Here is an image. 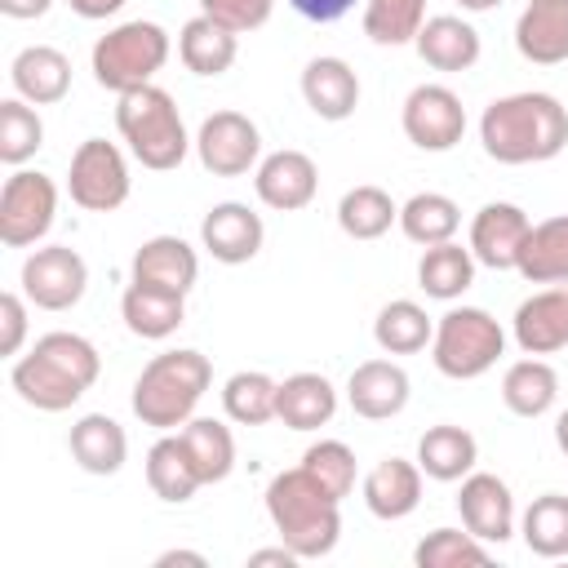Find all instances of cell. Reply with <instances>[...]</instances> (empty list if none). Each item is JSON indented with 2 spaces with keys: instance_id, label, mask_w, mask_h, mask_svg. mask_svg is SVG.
Here are the masks:
<instances>
[{
  "instance_id": "6",
  "label": "cell",
  "mask_w": 568,
  "mask_h": 568,
  "mask_svg": "<svg viewBox=\"0 0 568 568\" xmlns=\"http://www.w3.org/2000/svg\"><path fill=\"white\" fill-rule=\"evenodd\" d=\"M169 53H173L169 31L160 22L133 18V22H120L106 36H98V44L89 53V67H93V80L120 98L129 89L151 84L155 71L169 62Z\"/></svg>"
},
{
  "instance_id": "5",
  "label": "cell",
  "mask_w": 568,
  "mask_h": 568,
  "mask_svg": "<svg viewBox=\"0 0 568 568\" xmlns=\"http://www.w3.org/2000/svg\"><path fill=\"white\" fill-rule=\"evenodd\" d=\"M115 129H120L129 155L142 169H151V173L178 169L186 160V151H191L182 111H178L173 93L160 89V84H142V89L120 93V102H115Z\"/></svg>"
},
{
  "instance_id": "44",
  "label": "cell",
  "mask_w": 568,
  "mask_h": 568,
  "mask_svg": "<svg viewBox=\"0 0 568 568\" xmlns=\"http://www.w3.org/2000/svg\"><path fill=\"white\" fill-rule=\"evenodd\" d=\"M271 9H275V0H200V13H209L213 22H222L235 36L266 27Z\"/></svg>"
},
{
  "instance_id": "50",
  "label": "cell",
  "mask_w": 568,
  "mask_h": 568,
  "mask_svg": "<svg viewBox=\"0 0 568 568\" xmlns=\"http://www.w3.org/2000/svg\"><path fill=\"white\" fill-rule=\"evenodd\" d=\"M555 444H559V448L568 453V408H564V413L555 417Z\"/></svg>"
},
{
  "instance_id": "30",
  "label": "cell",
  "mask_w": 568,
  "mask_h": 568,
  "mask_svg": "<svg viewBox=\"0 0 568 568\" xmlns=\"http://www.w3.org/2000/svg\"><path fill=\"white\" fill-rule=\"evenodd\" d=\"M146 484H151V493H155L160 501H173V506L191 501V497L204 488V479H200V470H195V462H191L182 435H169V430H164V435L146 448Z\"/></svg>"
},
{
  "instance_id": "9",
  "label": "cell",
  "mask_w": 568,
  "mask_h": 568,
  "mask_svg": "<svg viewBox=\"0 0 568 568\" xmlns=\"http://www.w3.org/2000/svg\"><path fill=\"white\" fill-rule=\"evenodd\" d=\"M58 217V186L49 173L13 169L0 186V244L27 248L49 235Z\"/></svg>"
},
{
  "instance_id": "8",
  "label": "cell",
  "mask_w": 568,
  "mask_h": 568,
  "mask_svg": "<svg viewBox=\"0 0 568 568\" xmlns=\"http://www.w3.org/2000/svg\"><path fill=\"white\" fill-rule=\"evenodd\" d=\"M129 160L115 142L106 138H84L71 155L67 169V195L71 204H80L84 213H115L129 200Z\"/></svg>"
},
{
  "instance_id": "3",
  "label": "cell",
  "mask_w": 568,
  "mask_h": 568,
  "mask_svg": "<svg viewBox=\"0 0 568 568\" xmlns=\"http://www.w3.org/2000/svg\"><path fill=\"white\" fill-rule=\"evenodd\" d=\"M266 515L297 559H324L342 537V497H333L306 466L280 470L266 484Z\"/></svg>"
},
{
  "instance_id": "47",
  "label": "cell",
  "mask_w": 568,
  "mask_h": 568,
  "mask_svg": "<svg viewBox=\"0 0 568 568\" xmlns=\"http://www.w3.org/2000/svg\"><path fill=\"white\" fill-rule=\"evenodd\" d=\"M248 564H253V568H266V564L293 568V564H302V559H297V555H293V550L280 541V546H262V550H253V555H248Z\"/></svg>"
},
{
  "instance_id": "10",
  "label": "cell",
  "mask_w": 568,
  "mask_h": 568,
  "mask_svg": "<svg viewBox=\"0 0 568 568\" xmlns=\"http://www.w3.org/2000/svg\"><path fill=\"white\" fill-rule=\"evenodd\" d=\"M89 288V266L71 244H44L22 262V297L40 311H71Z\"/></svg>"
},
{
  "instance_id": "22",
  "label": "cell",
  "mask_w": 568,
  "mask_h": 568,
  "mask_svg": "<svg viewBox=\"0 0 568 568\" xmlns=\"http://www.w3.org/2000/svg\"><path fill=\"white\" fill-rule=\"evenodd\" d=\"M9 80H13L18 98H27L31 106H53L71 89V58L53 44H27L9 62Z\"/></svg>"
},
{
  "instance_id": "35",
  "label": "cell",
  "mask_w": 568,
  "mask_h": 568,
  "mask_svg": "<svg viewBox=\"0 0 568 568\" xmlns=\"http://www.w3.org/2000/svg\"><path fill=\"white\" fill-rule=\"evenodd\" d=\"M457 226H462V209H457V200H448L444 191H417L413 200L399 204V231H404L413 244H422V248L453 240Z\"/></svg>"
},
{
  "instance_id": "27",
  "label": "cell",
  "mask_w": 568,
  "mask_h": 568,
  "mask_svg": "<svg viewBox=\"0 0 568 568\" xmlns=\"http://www.w3.org/2000/svg\"><path fill=\"white\" fill-rule=\"evenodd\" d=\"M67 448H71V457H75L80 470H89V475H115L124 466V457H129V435H124V426L115 417L84 413L71 426Z\"/></svg>"
},
{
  "instance_id": "17",
  "label": "cell",
  "mask_w": 568,
  "mask_h": 568,
  "mask_svg": "<svg viewBox=\"0 0 568 568\" xmlns=\"http://www.w3.org/2000/svg\"><path fill=\"white\" fill-rule=\"evenodd\" d=\"M408 395H413V382L395 359H364V364H355V373L346 382V404L364 422L399 417Z\"/></svg>"
},
{
  "instance_id": "51",
  "label": "cell",
  "mask_w": 568,
  "mask_h": 568,
  "mask_svg": "<svg viewBox=\"0 0 568 568\" xmlns=\"http://www.w3.org/2000/svg\"><path fill=\"white\" fill-rule=\"evenodd\" d=\"M457 4H462L466 13H488V9H497L501 0H457Z\"/></svg>"
},
{
  "instance_id": "1",
  "label": "cell",
  "mask_w": 568,
  "mask_h": 568,
  "mask_svg": "<svg viewBox=\"0 0 568 568\" xmlns=\"http://www.w3.org/2000/svg\"><path fill=\"white\" fill-rule=\"evenodd\" d=\"M484 155L497 164H546L568 146V106L555 93H506L479 115Z\"/></svg>"
},
{
  "instance_id": "40",
  "label": "cell",
  "mask_w": 568,
  "mask_h": 568,
  "mask_svg": "<svg viewBox=\"0 0 568 568\" xmlns=\"http://www.w3.org/2000/svg\"><path fill=\"white\" fill-rule=\"evenodd\" d=\"M426 22V0H364V36L373 44H413Z\"/></svg>"
},
{
  "instance_id": "28",
  "label": "cell",
  "mask_w": 568,
  "mask_h": 568,
  "mask_svg": "<svg viewBox=\"0 0 568 568\" xmlns=\"http://www.w3.org/2000/svg\"><path fill=\"white\" fill-rule=\"evenodd\" d=\"M479 462V444L466 426H453V422H439L430 426L422 439H417V466L426 479H439V484H457L475 470Z\"/></svg>"
},
{
  "instance_id": "23",
  "label": "cell",
  "mask_w": 568,
  "mask_h": 568,
  "mask_svg": "<svg viewBox=\"0 0 568 568\" xmlns=\"http://www.w3.org/2000/svg\"><path fill=\"white\" fill-rule=\"evenodd\" d=\"M120 315H124V328H129L133 337L164 342V337H173V333L182 328V320H186V293L129 280V288H124V297H120Z\"/></svg>"
},
{
  "instance_id": "7",
  "label": "cell",
  "mask_w": 568,
  "mask_h": 568,
  "mask_svg": "<svg viewBox=\"0 0 568 568\" xmlns=\"http://www.w3.org/2000/svg\"><path fill=\"white\" fill-rule=\"evenodd\" d=\"M501 351H506V333L484 306H453L435 320L430 359L453 382L484 377L501 359Z\"/></svg>"
},
{
  "instance_id": "31",
  "label": "cell",
  "mask_w": 568,
  "mask_h": 568,
  "mask_svg": "<svg viewBox=\"0 0 568 568\" xmlns=\"http://www.w3.org/2000/svg\"><path fill=\"white\" fill-rule=\"evenodd\" d=\"M515 271L528 284H568V213L532 222Z\"/></svg>"
},
{
  "instance_id": "15",
  "label": "cell",
  "mask_w": 568,
  "mask_h": 568,
  "mask_svg": "<svg viewBox=\"0 0 568 568\" xmlns=\"http://www.w3.org/2000/svg\"><path fill=\"white\" fill-rule=\"evenodd\" d=\"M457 515H462V528L475 532L479 541H510L515 532V497L506 488V479L488 475V470H470L457 488Z\"/></svg>"
},
{
  "instance_id": "39",
  "label": "cell",
  "mask_w": 568,
  "mask_h": 568,
  "mask_svg": "<svg viewBox=\"0 0 568 568\" xmlns=\"http://www.w3.org/2000/svg\"><path fill=\"white\" fill-rule=\"evenodd\" d=\"M275 395H280V382L275 377H266L257 368H244V373H231L226 377L222 408L240 426H266V422H275Z\"/></svg>"
},
{
  "instance_id": "46",
  "label": "cell",
  "mask_w": 568,
  "mask_h": 568,
  "mask_svg": "<svg viewBox=\"0 0 568 568\" xmlns=\"http://www.w3.org/2000/svg\"><path fill=\"white\" fill-rule=\"evenodd\" d=\"M306 22H337L355 9V0H288Z\"/></svg>"
},
{
  "instance_id": "43",
  "label": "cell",
  "mask_w": 568,
  "mask_h": 568,
  "mask_svg": "<svg viewBox=\"0 0 568 568\" xmlns=\"http://www.w3.org/2000/svg\"><path fill=\"white\" fill-rule=\"evenodd\" d=\"M302 466H306L333 497H351V493H355L359 466H355V453H351L342 439H320V444H311V448L302 453Z\"/></svg>"
},
{
  "instance_id": "2",
  "label": "cell",
  "mask_w": 568,
  "mask_h": 568,
  "mask_svg": "<svg viewBox=\"0 0 568 568\" xmlns=\"http://www.w3.org/2000/svg\"><path fill=\"white\" fill-rule=\"evenodd\" d=\"M102 373V355L89 337L80 333H44L36 337V346L13 359L9 368V386L18 390L22 404L40 408V413H62L71 408Z\"/></svg>"
},
{
  "instance_id": "45",
  "label": "cell",
  "mask_w": 568,
  "mask_h": 568,
  "mask_svg": "<svg viewBox=\"0 0 568 568\" xmlns=\"http://www.w3.org/2000/svg\"><path fill=\"white\" fill-rule=\"evenodd\" d=\"M27 342V297L0 293V355H18Z\"/></svg>"
},
{
  "instance_id": "4",
  "label": "cell",
  "mask_w": 568,
  "mask_h": 568,
  "mask_svg": "<svg viewBox=\"0 0 568 568\" xmlns=\"http://www.w3.org/2000/svg\"><path fill=\"white\" fill-rule=\"evenodd\" d=\"M209 386H213L209 355H200L191 346L164 351V355H155L138 373V382H133V413H138L142 426L182 430L195 417V408H200V399H204Z\"/></svg>"
},
{
  "instance_id": "24",
  "label": "cell",
  "mask_w": 568,
  "mask_h": 568,
  "mask_svg": "<svg viewBox=\"0 0 568 568\" xmlns=\"http://www.w3.org/2000/svg\"><path fill=\"white\" fill-rule=\"evenodd\" d=\"M195 275H200V257H195V248L182 235H151L133 253V280L138 284L191 293Z\"/></svg>"
},
{
  "instance_id": "32",
  "label": "cell",
  "mask_w": 568,
  "mask_h": 568,
  "mask_svg": "<svg viewBox=\"0 0 568 568\" xmlns=\"http://www.w3.org/2000/svg\"><path fill=\"white\" fill-rule=\"evenodd\" d=\"M417 284H422V293L435 297V302H457V297L475 284V253L462 248L457 240H444V244L422 248Z\"/></svg>"
},
{
  "instance_id": "38",
  "label": "cell",
  "mask_w": 568,
  "mask_h": 568,
  "mask_svg": "<svg viewBox=\"0 0 568 568\" xmlns=\"http://www.w3.org/2000/svg\"><path fill=\"white\" fill-rule=\"evenodd\" d=\"M524 546L537 559H564L568 555V497L564 493H541L519 519Z\"/></svg>"
},
{
  "instance_id": "42",
  "label": "cell",
  "mask_w": 568,
  "mask_h": 568,
  "mask_svg": "<svg viewBox=\"0 0 568 568\" xmlns=\"http://www.w3.org/2000/svg\"><path fill=\"white\" fill-rule=\"evenodd\" d=\"M488 541H479L475 532H462V528H435L417 541L413 550V564L417 568H466V564H488Z\"/></svg>"
},
{
  "instance_id": "12",
  "label": "cell",
  "mask_w": 568,
  "mask_h": 568,
  "mask_svg": "<svg viewBox=\"0 0 568 568\" xmlns=\"http://www.w3.org/2000/svg\"><path fill=\"white\" fill-rule=\"evenodd\" d=\"M404 138L422 151H453L466 133V106L448 84H417L399 111Z\"/></svg>"
},
{
  "instance_id": "34",
  "label": "cell",
  "mask_w": 568,
  "mask_h": 568,
  "mask_svg": "<svg viewBox=\"0 0 568 568\" xmlns=\"http://www.w3.org/2000/svg\"><path fill=\"white\" fill-rule=\"evenodd\" d=\"M430 337H435V320L408 297L386 302L377 311V320H373V342L386 355H417V351L430 346Z\"/></svg>"
},
{
  "instance_id": "41",
  "label": "cell",
  "mask_w": 568,
  "mask_h": 568,
  "mask_svg": "<svg viewBox=\"0 0 568 568\" xmlns=\"http://www.w3.org/2000/svg\"><path fill=\"white\" fill-rule=\"evenodd\" d=\"M44 146V120L27 98H4L0 102V160L22 169L36 151Z\"/></svg>"
},
{
  "instance_id": "16",
  "label": "cell",
  "mask_w": 568,
  "mask_h": 568,
  "mask_svg": "<svg viewBox=\"0 0 568 568\" xmlns=\"http://www.w3.org/2000/svg\"><path fill=\"white\" fill-rule=\"evenodd\" d=\"M262 240H266L262 217H257L248 204H240V200L213 204V209L204 213V222H200V244H204V253H209L213 262H222V266L253 262V257L262 253Z\"/></svg>"
},
{
  "instance_id": "37",
  "label": "cell",
  "mask_w": 568,
  "mask_h": 568,
  "mask_svg": "<svg viewBox=\"0 0 568 568\" xmlns=\"http://www.w3.org/2000/svg\"><path fill=\"white\" fill-rule=\"evenodd\" d=\"M395 222H399V204L382 186H368L364 182V186H351L337 200V226L351 240H382Z\"/></svg>"
},
{
  "instance_id": "20",
  "label": "cell",
  "mask_w": 568,
  "mask_h": 568,
  "mask_svg": "<svg viewBox=\"0 0 568 568\" xmlns=\"http://www.w3.org/2000/svg\"><path fill=\"white\" fill-rule=\"evenodd\" d=\"M515 49L537 67L568 62V0H528L515 22Z\"/></svg>"
},
{
  "instance_id": "18",
  "label": "cell",
  "mask_w": 568,
  "mask_h": 568,
  "mask_svg": "<svg viewBox=\"0 0 568 568\" xmlns=\"http://www.w3.org/2000/svg\"><path fill=\"white\" fill-rule=\"evenodd\" d=\"M515 346L524 355H555L568 346V284H550L519 302L515 320Z\"/></svg>"
},
{
  "instance_id": "29",
  "label": "cell",
  "mask_w": 568,
  "mask_h": 568,
  "mask_svg": "<svg viewBox=\"0 0 568 568\" xmlns=\"http://www.w3.org/2000/svg\"><path fill=\"white\" fill-rule=\"evenodd\" d=\"M235 53H240V36L226 31L222 22H213L209 13L186 18L182 31H178V58L195 75H222V71H231Z\"/></svg>"
},
{
  "instance_id": "49",
  "label": "cell",
  "mask_w": 568,
  "mask_h": 568,
  "mask_svg": "<svg viewBox=\"0 0 568 568\" xmlns=\"http://www.w3.org/2000/svg\"><path fill=\"white\" fill-rule=\"evenodd\" d=\"M173 564H191V568H204L209 559H204L200 550H164V555H155V568H173Z\"/></svg>"
},
{
  "instance_id": "11",
  "label": "cell",
  "mask_w": 568,
  "mask_h": 568,
  "mask_svg": "<svg viewBox=\"0 0 568 568\" xmlns=\"http://www.w3.org/2000/svg\"><path fill=\"white\" fill-rule=\"evenodd\" d=\"M195 155L213 178H244L262 160V133L244 111H213L195 133Z\"/></svg>"
},
{
  "instance_id": "26",
  "label": "cell",
  "mask_w": 568,
  "mask_h": 568,
  "mask_svg": "<svg viewBox=\"0 0 568 568\" xmlns=\"http://www.w3.org/2000/svg\"><path fill=\"white\" fill-rule=\"evenodd\" d=\"M333 413H337V390L324 373H293L280 382L275 417L288 430H320L333 422Z\"/></svg>"
},
{
  "instance_id": "48",
  "label": "cell",
  "mask_w": 568,
  "mask_h": 568,
  "mask_svg": "<svg viewBox=\"0 0 568 568\" xmlns=\"http://www.w3.org/2000/svg\"><path fill=\"white\" fill-rule=\"evenodd\" d=\"M49 4H53V0H0V13H4V18L27 22V18H44V13H49Z\"/></svg>"
},
{
  "instance_id": "25",
  "label": "cell",
  "mask_w": 568,
  "mask_h": 568,
  "mask_svg": "<svg viewBox=\"0 0 568 568\" xmlns=\"http://www.w3.org/2000/svg\"><path fill=\"white\" fill-rule=\"evenodd\" d=\"M364 506L377 519H408L422 506V466L404 457H382L364 475Z\"/></svg>"
},
{
  "instance_id": "33",
  "label": "cell",
  "mask_w": 568,
  "mask_h": 568,
  "mask_svg": "<svg viewBox=\"0 0 568 568\" xmlns=\"http://www.w3.org/2000/svg\"><path fill=\"white\" fill-rule=\"evenodd\" d=\"M555 399H559V373L546 359L528 355V359H515L506 368V377H501V404L515 417H541V413L555 408Z\"/></svg>"
},
{
  "instance_id": "36",
  "label": "cell",
  "mask_w": 568,
  "mask_h": 568,
  "mask_svg": "<svg viewBox=\"0 0 568 568\" xmlns=\"http://www.w3.org/2000/svg\"><path fill=\"white\" fill-rule=\"evenodd\" d=\"M178 435H182V444H186L204 484H222L235 470V435L217 417H191Z\"/></svg>"
},
{
  "instance_id": "19",
  "label": "cell",
  "mask_w": 568,
  "mask_h": 568,
  "mask_svg": "<svg viewBox=\"0 0 568 568\" xmlns=\"http://www.w3.org/2000/svg\"><path fill=\"white\" fill-rule=\"evenodd\" d=\"M302 98L320 120H333V124L351 120L359 106V75L346 58H333V53L311 58L302 67Z\"/></svg>"
},
{
  "instance_id": "14",
  "label": "cell",
  "mask_w": 568,
  "mask_h": 568,
  "mask_svg": "<svg viewBox=\"0 0 568 568\" xmlns=\"http://www.w3.org/2000/svg\"><path fill=\"white\" fill-rule=\"evenodd\" d=\"M528 231H532V222H528V213L519 204L493 200L470 217V253L488 271H515Z\"/></svg>"
},
{
  "instance_id": "21",
  "label": "cell",
  "mask_w": 568,
  "mask_h": 568,
  "mask_svg": "<svg viewBox=\"0 0 568 568\" xmlns=\"http://www.w3.org/2000/svg\"><path fill=\"white\" fill-rule=\"evenodd\" d=\"M413 49H417V58H422L426 67H435V71H470V67L479 62V53H484L479 31H475L466 18H457V13H435V18H426L422 31H417V40H413Z\"/></svg>"
},
{
  "instance_id": "13",
  "label": "cell",
  "mask_w": 568,
  "mask_h": 568,
  "mask_svg": "<svg viewBox=\"0 0 568 568\" xmlns=\"http://www.w3.org/2000/svg\"><path fill=\"white\" fill-rule=\"evenodd\" d=\"M253 191H257V200H262L266 209H275V213H297V209H306V204L315 200V191H320V169H315V160H311L306 151L284 146V151H271V155L257 160V169H253Z\"/></svg>"
}]
</instances>
